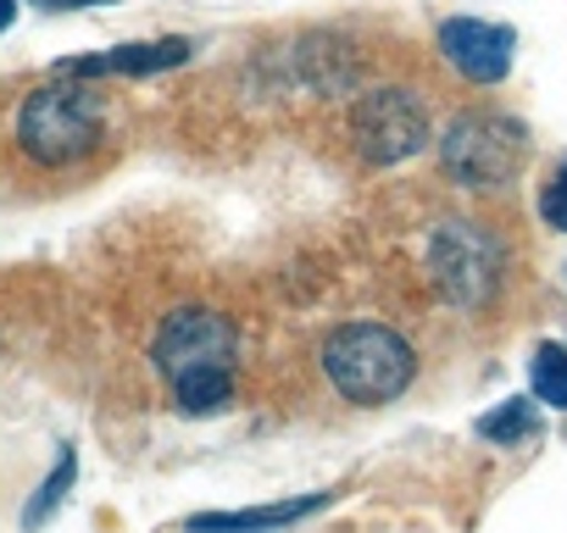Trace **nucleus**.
<instances>
[{
  "mask_svg": "<svg viewBox=\"0 0 567 533\" xmlns=\"http://www.w3.org/2000/svg\"><path fill=\"white\" fill-rule=\"evenodd\" d=\"M18 139H23V150L40 167H68V161L90 156L106 139V101H101V90H90L79 79H56V84L34 90L29 106H23Z\"/></svg>",
  "mask_w": 567,
  "mask_h": 533,
  "instance_id": "obj_1",
  "label": "nucleus"
},
{
  "mask_svg": "<svg viewBox=\"0 0 567 533\" xmlns=\"http://www.w3.org/2000/svg\"><path fill=\"white\" fill-rule=\"evenodd\" d=\"M323 367H329V378H334V389L346 400L379 406V400H395L412 384L417 356H412V345L395 328H384V323H351V328L329 334Z\"/></svg>",
  "mask_w": 567,
  "mask_h": 533,
  "instance_id": "obj_2",
  "label": "nucleus"
},
{
  "mask_svg": "<svg viewBox=\"0 0 567 533\" xmlns=\"http://www.w3.org/2000/svg\"><path fill=\"white\" fill-rule=\"evenodd\" d=\"M440 161L456 184L489 189V184H512L517 167L528 161V134L506 117L489 112H467L440 134Z\"/></svg>",
  "mask_w": 567,
  "mask_h": 533,
  "instance_id": "obj_3",
  "label": "nucleus"
},
{
  "mask_svg": "<svg viewBox=\"0 0 567 533\" xmlns=\"http://www.w3.org/2000/svg\"><path fill=\"white\" fill-rule=\"evenodd\" d=\"M501 239H489L473 222H445L429 244V266H434V284L451 306H484L501 284Z\"/></svg>",
  "mask_w": 567,
  "mask_h": 533,
  "instance_id": "obj_4",
  "label": "nucleus"
},
{
  "mask_svg": "<svg viewBox=\"0 0 567 533\" xmlns=\"http://www.w3.org/2000/svg\"><path fill=\"white\" fill-rule=\"evenodd\" d=\"M351 134H357V150L379 167L390 161H406L429 145V112L412 90H368L351 112Z\"/></svg>",
  "mask_w": 567,
  "mask_h": 533,
  "instance_id": "obj_5",
  "label": "nucleus"
},
{
  "mask_svg": "<svg viewBox=\"0 0 567 533\" xmlns=\"http://www.w3.org/2000/svg\"><path fill=\"white\" fill-rule=\"evenodd\" d=\"M151 356H156V367H162L167 378H184V373H200V367H234L239 334H234L228 317H217V312H206V306H178V312L162 323Z\"/></svg>",
  "mask_w": 567,
  "mask_h": 533,
  "instance_id": "obj_6",
  "label": "nucleus"
},
{
  "mask_svg": "<svg viewBox=\"0 0 567 533\" xmlns=\"http://www.w3.org/2000/svg\"><path fill=\"white\" fill-rule=\"evenodd\" d=\"M440 51L462 79L495 84L512 67V29H495V23H478V18H451L440 29Z\"/></svg>",
  "mask_w": 567,
  "mask_h": 533,
  "instance_id": "obj_7",
  "label": "nucleus"
},
{
  "mask_svg": "<svg viewBox=\"0 0 567 533\" xmlns=\"http://www.w3.org/2000/svg\"><path fill=\"white\" fill-rule=\"evenodd\" d=\"M189 40H156V45H123V51H106V56H73L62 62L56 73L62 79H101V73H117V79H145V73H167V67H184L189 62Z\"/></svg>",
  "mask_w": 567,
  "mask_h": 533,
  "instance_id": "obj_8",
  "label": "nucleus"
},
{
  "mask_svg": "<svg viewBox=\"0 0 567 533\" xmlns=\"http://www.w3.org/2000/svg\"><path fill=\"white\" fill-rule=\"evenodd\" d=\"M318 505H329V494H301V500L250 505V511H200V516H189V533H272V527H290V522L312 516Z\"/></svg>",
  "mask_w": 567,
  "mask_h": 533,
  "instance_id": "obj_9",
  "label": "nucleus"
},
{
  "mask_svg": "<svg viewBox=\"0 0 567 533\" xmlns=\"http://www.w3.org/2000/svg\"><path fill=\"white\" fill-rule=\"evenodd\" d=\"M173 395H178V411H189V417H212V411L228 406L234 378H228V367H200V373L173 378Z\"/></svg>",
  "mask_w": 567,
  "mask_h": 533,
  "instance_id": "obj_10",
  "label": "nucleus"
},
{
  "mask_svg": "<svg viewBox=\"0 0 567 533\" xmlns=\"http://www.w3.org/2000/svg\"><path fill=\"white\" fill-rule=\"evenodd\" d=\"M534 428H539L534 400H506L501 411H484V417H478V433H484L489 445H517V439H528Z\"/></svg>",
  "mask_w": 567,
  "mask_h": 533,
  "instance_id": "obj_11",
  "label": "nucleus"
},
{
  "mask_svg": "<svg viewBox=\"0 0 567 533\" xmlns=\"http://www.w3.org/2000/svg\"><path fill=\"white\" fill-rule=\"evenodd\" d=\"M528 378H534V400L567 411V351H561V345H539Z\"/></svg>",
  "mask_w": 567,
  "mask_h": 533,
  "instance_id": "obj_12",
  "label": "nucleus"
},
{
  "mask_svg": "<svg viewBox=\"0 0 567 533\" xmlns=\"http://www.w3.org/2000/svg\"><path fill=\"white\" fill-rule=\"evenodd\" d=\"M73 467H79V461H73V450H62L56 472H51V478H45V489L29 500V511H23V527H40V522H45V516H51V511L68 500V489H73Z\"/></svg>",
  "mask_w": 567,
  "mask_h": 533,
  "instance_id": "obj_13",
  "label": "nucleus"
},
{
  "mask_svg": "<svg viewBox=\"0 0 567 533\" xmlns=\"http://www.w3.org/2000/svg\"><path fill=\"white\" fill-rule=\"evenodd\" d=\"M539 217H545L550 228H567V167L545 184V195H539Z\"/></svg>",
  "mask_w": 567,
  "mask_h": 533,
  "instance_id": "obj_14",
  "label": "nucleus"
},
{
  "mask_svg": "<svg viewBox=\"0 0 567 533\" xmlns=\"http://www.w3.org/2000/svg\"><path fill=\"white\" fill-rule=\"evenodd\" d=\"M45 12H79V7H112V0H34Z\"/></svg>",
  "mask_w": 567,
  "mask_h": 533,
  "instance_id": "obj_15",
  "label": "nucleus"
},
{
  "mask_svg": "<svg viewBox=\"0 0 567 533\" xmlns=\"http://www.w3.org/2000/svg\"><path fill=\"white\" fill-rule=\"evenodd\" d=\"M12 18H18V0H0V34L12 29Z\"/></svg>",
  "mask_w": 567,
  "mask_h": 533,
  "instance_id": "obj_16",
  "label": "nucleus"
}]
</instances>
